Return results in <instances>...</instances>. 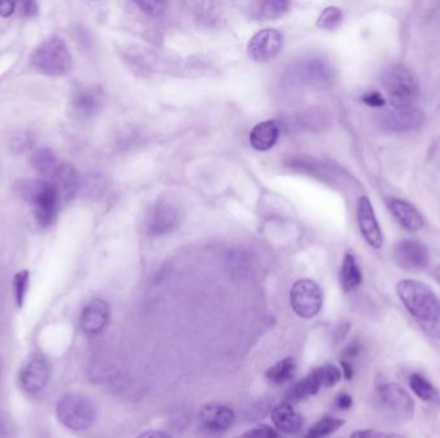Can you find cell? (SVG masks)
Returning <instances> with one entry per match:
<instances>
[{"label":"cell","instance_id":"1","mask_svg":"<svg viewBox=\"0 0 440 438\" xmlns=\"http://www.w3.org/2000/svg\"><path fill=\"white\" fill-rule=\"evenodd\" d=\"M397 293L421 329L440 339V300L431 288L422 281L405 279L397 284Z\"/></svg>","mask_w":440,"mask_h":438},{"label":"cell","instance_id":"2","mask_svg":"<svg viewBox=\"0 0 440 438\" xmlns=\"http://www.w3.org/2000/svg\"><path fill=\"white\" fill-rule=\"evenodd\" d=\"M17 189L22 198L31 206L38 225L49 228L55 223L61 197L53 181L22 180L17 185Z\"/></svg>","mask_w":440,"mask_h":438},{"label":"cell","instance_id":"3","mask_svg":"<svg viewBox=\"0 0 440 438\" xmlns=\"http://www.w3.org/2000/svg\"><path fill=\"white\" fill-rule=\"evenodd\" d=\"M381 86L395 110L412 108L419 99V79L403 64L387 67L381 76Z\"/></svg>","mask_w":440,"mask_h":438},{"label":"cell","instance_id":"4","mask_svg":"<svg viewBox=\"0 0 440 438\" xmlns=\"http://www.w3.org/2000/svg\"><path fill=\"white\" fill-rule=\"evenodd\" d=\"M33 69L49 77H60L69 74L72 67V58L66 43L58 36H50L35 49L31 55Z\"/></svg>","mask_w":440,"mask_h":438},{"label":"cell","instance_id":"5","mask_svg":"<svg viewBox=\"0 0 440 438\" xmlns=\"http://www.w3.org/2000/svg\"><path fill=\"white\" fill-rule=\"evenodd\" d=\"M57 417L72 431H85L94 425L96 408L89 398L80 393H67L57 404Z\"/></svg>","mask_w":440,"mask_h":438},{"label":"cell","instance_id":"6","mask_svg":"<svg viewBox=\"0 0 440 438\" xmlns=\"http://www.w3.org/2000/svg\"><path fill=\"white\" fill-rule=\"evenodd\" d=\"M378 400L386 417L392 420L402 423L411 420L414 415V401L399 384H380L378 387Z\"/></svg>","mask_w":440,"mask_h":438},{"label":"cell","instance_id":"7","mask_svg":"<svg viewBox=\"0 0 440 438\" xmlns=\"http://www.w3.org/2000/svg\"><path fill=\"white\" fill-rule=\"evenodd\" d=\"M290 302L296 315L304 319L314 318L324 305L322 288L316 281L300 279L290 291Z\"/></svg>","mask_w":440,"mask_h":438},{"label":"cell","instance_id":"8","mask_svg":"<svg viewBox=\"0 0 440 438\" xmlns=\"http://www.w3.org/2000/svg\"><path fill=\"white\" fill-rule=\"evenodd\" d=\"M282 48V33L275 28H264L248 41V53L253 61L265 63L280 55Z\"/></svg>","mask_w":440,"mask_h":438},{"label":"cell","instance_id":"9","mask_svg":"<svg viewBox=\"0 0 440 438\" xmlns=\"http://www.w3.org/2000/svg\"><path fill=\"white\" fill-rule=\"evenodd\" d=\"M394 259L402 269L419 271L429 265L430 254L427 247L419 240H403L394 247Z\"/></svg>","mask_w":440,"mask_h":438},{"label":"cell","instance_id":"10","mask_svg":"<svg viewBox=\"0 0 440 438\" xmlns=\"http://www.w3.org/2000/svg\"><path fill=\"white\" fill-rule=\"evenodd\" d=\"M357 221L361 234L365 238L367 245L375 249L381 248L384 245L383 232L376 219V213L372 207L371 201L365 196H362L358 199Z\"/></svg>","mask_w":440,"mask_h":438},{"label":"cell","instance_id":"11","mask_svg":"<svg viewBox=\"0 0 440 438\" xmlns=\"http://www.w3.org/2000/svg\"><path fill=\"white\" fill-rule=\"evenodd\" d=\"M178 224V208L167 201H160L147 216L145 229L150 235H164L170 233Z\"/></svg>","mask_w":440,"mask_h":438},{"label":"cell","instance_id":"12","mask_svg":"<svg viewBox=\"0 0 440 438\" xmlns=\"http://www.w3.org/2000/svg\"><path fill=\"white\" fill-rule=\"evenodd\" d=\"M427 117L422 111L417 108H403L386 112L381 117V126L387 131L392 133H406V131L417 130L425 123Z\"/></svg>","mask_w":440,"mask_h":438},{"label":"cell","instance_id":"13","mask_svg":"<svg viewBox=\"0 0 440 438\" xmlns=\"http://www.w3.org/2000/svg\"><path fill=\"white\" fill-rule=\"evenodd\" d=\"M49 381V365L42 356L28 359L20 373V382L22 388L30 395L42 392Z\"/></svg>","mask_w":440,"mask_h":438},{"label":"cell","instance_id":"14","mask_svg":"<svg viewBox=\"0 0 440 438\" xmlns=\"http://www.w3.org/2000/svg\"><path fill=\"white\" fill-rule=\"evenodd\" d=\"M233 422L234 411L226 405L209 404L199 412V427L210 433L227 431Z\"/></svg>","mask_w":440,"mask_h":438},{"label":"cell","instance_id":"15","mask_svg":"<svg viewBox=\"0 0 440 438\" xmlns=\"http://www.w3.org/2000/svg\"><path fill=\"white\" fill-rule=\"evenodd\" d=\"M386 206L392 218L398 221L399 225L408 232H417L425 225L424 218L419 210L405 199L390 197L386 199Z\"/></svg>","mask_w":440,"mask_h":438},{"label":"cell","instance_id":"16","mask_svg":"<svg viewBox=\"0 0 440 438\" xmlns=\"http://www.w3.org/2000/svg\"><path fill=\"white\" fill-rule=\"evenodd\" d=\"M110 319V308L107 302L96 298L84 308L80 316V327L87 335L101 333Z\"/></svg>","mask_w":440,"mask_h":438},{"label":"cell","instance_id":"17","mask_svg":"<svg viewBox=\"0 0 440 438\" xmlns=\"http://www.w3.org/2000/svg\"><path fill=\"white\" fill-rule=\"evenodd\" d=\"M280 137V123L275 120H267L255 125L250 133V143L256 151L265 152L275 147Z\"/></svg>","mask_w":440,"mask_h":438},{"label":"cell","instance_id":"18","mask_svg":"<svg viewBox=\"0 0 440 438\" xmlns=\"http://www.w3.org/2000/svg\"><path fill=\"white\" fill-rule=\"evenodd\" d=\"M270 418L275 427L278 428V431L287 433V434H295L303 428V417L299 412H296L294 406L287 401L277 405L272 410Z\"/></svg>","mask_w":440,"mask_h":438},{"label":"cell","instance_id":"19","mask_svg":"<svg viewBox=\"0 0 440 438\" xmlns=\"http://www.w3.org/2000/svg\"><path fill=\"white\" fill-rule=\"evenodd\" d=\"M52 180L58 189L61 199L70 201L75 197L79 188V178L72 164L61 162Z\"/></svg>","mask_w":440,"mask_h":438},{"label":"cell","instance_id":"20","mask_svg":"<svg viewBox=\"0 0 440 438\" xmlns=\"http://www.w3.org/2000/svg\"><path fill=\"white\" fill-rule=\"evenodd\" d=\"M30 162L33 164L35 172L44 178L53 179L55 172L61 162L55 156V152L49 148H39L33 152Z\"/></svg>","mask_w":440,"mask_h":438},{"label":"cell","instance_id":"21","mask_svg":"<svg viewBox=\"0 0 440 438\" xmlns=\"http://www.w3.org/2000/svg\"><path fill=\"white\" fill-rule=\"evenodd\" d=\"M363 276L361 267L358 265L356 256L351 254H345L341 270H340V283L345 292H351L362 284Z\"/></svg>","mask_w":440,"mask_h":438},{"label":"cell","instance_id":"22","mask_svg":"<svg viewBox=\"0 0 440 438\" xmlns=\"http://www.w3.org/2000/svg\"><path fill=\"white\" fill-rule=\"evenodd\" d=\"M322 388V384L317 377L314 370H312L307 377L294 384L286 393L287 401H302L305 398L317 395Z\"/></svg>","mask_w":440,"mask_h":438},{"label":"cell","instance_id":"23","mask_svg":"<svg viewBox=\"0 0 440 438\" xmlns=\"http://www.w3.org/2000/svg\"><path fill=\"white\" fill-rule=\"evenodd\" d=\"M297 371V363L294 357H286L283 360H280L278 363L272 365L265 371V378L270 383L285 384L292 381Z\"/></svg>","mask_w":440,"mask_h":438},{"label":"cell","instance_id":"24","mask_svg":"<svg viewBox=\"0 0 440 438\" xmlns=\"http://www.w3.org/2000/svg\"><path fill=\"white\" fill-rule=\"evenodd\" d=\"M101 94L93 89L80 90L72 99L74 110L82 116H92L101 107Z\"/></svg>","mask_w":440,"mask_h":438},{"label":"cell","instance_id":"25","mask_svg":"<svg viewBox=\"0 0 440 438\" xmlns=\"http://www.w3.org/2000/svg\"><path fill=\"white\" fill-rule=\"evenodd\" d=\"M408 382H409V387L413 393L424 401H435L439 396L433 383L419 373L411 374Z\"/></svg>","mask_w":440,"mask_h":438},{"label":"cell","instance_id":"26","mask_svg":"<svg viewBox=\"0 0 440 438\" xmlns=\"http://www.w3.org/2000/svg\"><path fill=\"white\" fill-rule=\"evenodd\" d=\"M345 425L343 419L332 418V417H324L317 422L316 425L310 427L308 433L304 438H324L336 432Z\"/></svg>","mask_w":440,"mask_h":438},{"label":"cell","instance_id":"27","mask_svg":"<svg viewBox=\"0 0 440 438\" xmlns=\"http://www.w3.org/2000/svg\"><path fill=\"white\" fill-rule=\"evenodd\" d=\"M290 9L289 1L285 0H268L260 4L259 13L262 18L265 20H275L281 18L282 16L287 13Z\"/></svg>","mask_w":440,"mask_h":438},{"label":"cell","instance_id":"28","mask_svg":"<svg viewBox=\"0 0 440 438\" xmlns=\"http://www.w3.org/2000/svg\"><path fill=\"white\" fill-rule=\"evenodd\" d=\"M343 22V12L340 8L331 7L324 8L322 13L319 14L317 20V26L322 30H335L340 26Z\"/></svg>","mask_w":440,"mask_h":438},{"label":"cell","instance_id":"29","mask_svg":"<svg viewBox=\"0 0 440 438\" xmlns=\"http://www.w3.org/2000/svg\"><path fill=\"white\" fill-rule=\"evenodd\" d=\"M313 370L322 384V387H334L335 384L340 382V379L343 377L341 370L332 364H326L324 366H319Z\"/></svg>","mask_w":440,"mask_h":438},{"label":"cell","instance_id":"30","mask_svg":"<svg viewBox=\"0 0 440 438\" xmlns=\"http://www.w3.org/2000/svg\"><path fill=\"white\" fill-rule=\"evenodd\" d=\"M28 283H30V273H28V270H21V271H18L17 274L14 275V297H16V302H17L18 308H22V305L25 302V297H26V293H28Z\"/></svg>","mask_w":440,"mask_h":438},{"label":"cell","instance_id":"31","mask_svg":"<svg viewBox=\"0 0 440 438\" xmlns=\"http://www.w3.org/2000/svg\"><path fill=\"white\" fill-rule=\"evenodd\" d=\"M245 436L248 438H283L280 432L267 425L254 427L253 429L245 432Z\"/></svg>","mask_w":440,"mask_h":438},{"label":"cell","instance_id":"32","mask_svg":"<svg viewBox=\"0 0 440 438\" xmlns=\"http://www.w3.org/2000/svg\"><path fill=\"white\" fill-rule=\"evenodd\" d=\"M136 6L141 8L145 14L158 17L165 11L166 4L163 1H137Z\"/></svg>","mask_w":440,"mask_h":438},{"label":"cell","instance_id":"33","mask_svg":"<svg viewBox=\"0 0 440 438\" xmlns=\"http://www.w3.org/2000/svg\"><path fill=\"white\" fill-rule=\"evenodd\" d=\"M351 438H406L398 433H387V432H378L375 429H363L351 433Z\"/></svg>","mask_w":440,"mask_h":438},{"label":"cell","instance_id":"34","mask_svg":"<svg viewBox=\"0 0 440 438\" xmlns=\"http://www.w3.org/2000/svg\"><path fill=\"white\" fill-rule=\"evenodd\" d=\"M361 99H362V102L365 103V104L370 106V107H373V108L384 107L386 104L385 98L378 91H368V93L363 94Z\"/></svg>","mask_w":440,"mask_h":438},{"label":"cell","instance_id":"35","mask_svg":"<svg viewBox=\"0 0 440 438\" xmlns=\"http://www.w3.org/2000/svg\"><path fill=\"white\" fill-rule=\"evenodd\" d=\"M361 351H362V343L359 342L358 339L353 341V342L349 343V344L345 347L344 351H343V357H344L343 360L357 357L358 355L361 354Z\"/></svg>","mask_w":440,"mask_h":438},{"label":"cell","instance_id":"36","mask_svg":"<svg viewBox=\"0 0 440 438\" xmlns=\"http://www.w3.org/2000/svg\"><path fill=\"white\" fill-rule=\"evenodd\" d=\"M22 17H33L39 12V7L35 1H25L20 4Z\"/></svg>","mask_w":440,"mask_h":438},{"label":"cell","instance_id":"37","mask_svg":"<svg viewBox=\"0 0 440 438\" xmlns=\"http://www.w3.org/2000/svg\"><path fill=\"white\" fill-rule=\"evenodd\" d=\"M335 403H336V406L339 409L348 410V409H351V406H353V398L348 393H339Z\"/></svg>","mask_w":440,"mask_h":438},{"label":"cell","instance_id":"38","mask_svg":"<svg viewBox=\"0 0 440 438\" xmlns=\"http://www.w3.org/2000/svg\"><path fill=\"white\" fill-rule=\"evenodd\" d=\"M16 7H17V4L14 1L0 0V17L7 18L9 16H12L16 11Z\"/></svg>","mask_w":440,"mask_h":438},{"label":"cell","instance_id":"39","mask_svg":"<svg viewBox=\"0 0 440 438\" xmlns=\"http://www.w3.org/2000/svg\"><path fill=\"white\" fill-rule=\"evenodd\" d=\"M341 364V369H343V374H344V378L346 381H351L353 379V376H354V369H353V365H351L348 360H341L340 361Z\"/></svg>","mask_w":440,"mask_h":438},{"label":"cell","instance_id":"40","mask_svg":"<svg viewBox=\"0 0 440 438\" xmlns=\"http://www.w3.org/2000/svg\"><path fill=\"white\" fill-rule=\"evenodd\" d=\"M28 144H30V139H28V135H21V137H17V139H14L13 140V148L14 147H17L18 150L17 152L25 151L26 148H28Z\"/></svg>","mask_w":440,"mask_h":438},{"label":"cell","instance_id":"41","mask_svg":"<svg viewBox=\"0 0 440 438\" xmlns=\"http://www.w3.org/2000/svg\"><path fill=\"white\" fill-rule=\"evenodd\" d=\"M9 433L11 429L7 418L3 414H0V438H9Z\"/></svg>","mask_w":440,"mask_h":438},{"label":"cell","instance_id":"42","mask_svg":"<svg viewBox=\"0 0 440 438\" xmlns=\"http://www.w3.org/2000/svg\"><path fill=\"white\" fill-rule=\"evenodd\" d=\"M137 438H172L169 434L160 431H147L141 433Z\"/></svg>","mask_w":440,"mask_h":438},{"label":"cell","instance_id":"43","mask_svg":"<svg viewBox=\"0 0 440 438\" xmlns=\"http://www.w3.org/2000/svg\"><path fill=\"white\" fill-rule=\"evenodd\" d=\"M434 276H435V279L436 281H440V266L436 267L435 270H434Z\"/></svg>","mask_w":440,"mask_h":438},{"label":"cell","instance_id":"44","mask_svg":"<svg viewBox=\"0 0 440 438\" xmlns=\"http://www.w3.org/2000/svg\"><path fill=\"white\" fill-rule=\"evenodd\" d=\"M238 438H248V437H246V436H245V434H242L241 437H238Z\"/></svg>","mask_w":440,"mask_h":438}]
</instances>
